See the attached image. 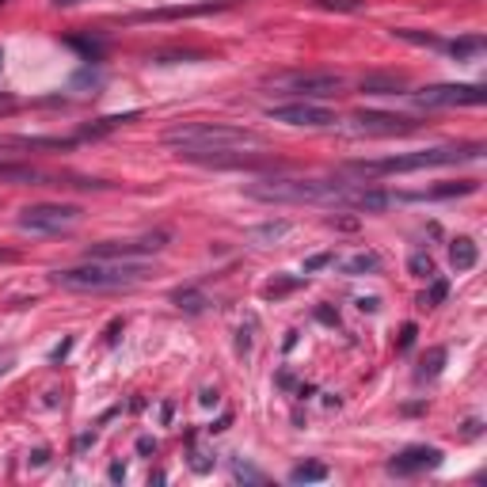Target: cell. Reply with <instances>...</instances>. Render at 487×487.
<instances>
[{
	"instance_id": "cell-1",
	"label": "cell",
	"mask_w": 487,
	"mask_h": 487,
	"mask_svg": "<svg viewBox=\"0 0 487 487\" xmlns=\"http://www.w3.org/2000/svg\"><path fill=\"white\" fill-rule=\"evenodd\" d=\"M244 195L255 202H274V206H339V210H389L396 206V195L366 183H347V179H259L248 183Z\"/></svg>"
},
{
	"instance_id": "cell-2",
	"label": "cell",
	"mask_w": 487,
	"mask_h": 487,
	"mask_svg": "<svg viewBox=\"0 0 487 487\" xmlns=\"http://www.w3.org/2000/svg\"><path fill=\"white\" fill-rule=\"evenodd\" d=\"M164 145H172L179 160L202 168H248V152H259L263 137L228 122H179L164 134Z\"/></svg>"
},
{
	"instance_id": "cell-3",
	"label": "cell",
	"mask_w": 487,
	"mask_h": 487,
	"mask_svg": "<svg viewBox=\"0 0 487 487\" xmlns=\"http://www.w3.org/2000/svg\"><path fill=\"white\" fill-rule=\"evenodd\" d=\"M149 278V263H134V259H88L69 271H58L54 286L69 290V293H111V290H130L141 286Z\"/></svg>"
},
{
	"instance_id": "cell-4",
	"label": "cell",
	"mask_w": 487,
	"mask_h": 487,
	"mask_svg": "<svg viewBox=\"0 0 487 487\" xmlns=\"http://www.w3.org/2000/svg\"><path fill=\"white\" fill-rule=\"evenodd\" d=\"M483 145H445V149H422L404 152V157H384V160H354L351 172L358 175H404V172H427V168H453V164L480 160Z\"/></svg>"
},
{
	"instance_id": "cell-5",
	"label": "cell",
	"mask_w": 487,
	"mask_h": 487,
	"mask_svg": "<svg viewBox=\"0 0 487 487\" xmlns=\"http://www.w3.org/2000/svg\"><path fill=\"white\" fill-rule=\"evenodd\" d=\"M16 225L23 233H38V236H61L73 233L81 225V210L66 206V202H35V206H23Z\"/></svg>"
},
{
	"instance_id": "cell-6",
	"label": "cell",
	"mask_w": 487,
	"mask_h": 487,
	"mask_svg": "<svg viewBox=\"0 0 487 487\" xmlns=\"http://www.w3.org/2000/svg\"><path fill=\"white\" fill-rule=\"evenodd\" d=\"M278 96H293V99H331L343 92V76L336 73H286V76H274L267 81Z\"/></svg>"
},
{
	"instance_id": "cell-7",
	"label": "cell",
	"mask_w": 487,
	"mask_h": 487,
	"mask_svg": "<svg viewBox=\"0 0 487 487\" xmlns=\"http://www.w3.org/2000/svg\"><path fill=\"white\" fill-rule=\"evenodd\" d=\"M487 99L483 84H430L415 92L419 107H480Z\"/></svg>"
},
{
	"instance_id": "cell-8",
	"label": "cell",
	"mask_w": 487,
	"mask_h": 487,
	"mask_svg": "<svg viewBox=\"0 0 487 487\" xmlns=\"http://www.w3.org/2000/svg\"><path fill=\"white\" fill-rule=\"evenodd\" d=\"M267 119L282 126H305V130H328V126H336V114L328 107L309 104V99H293L286 107H267Z\"/></svg>"
},
{
	"instance_id": "cell-9",
	"label": "cell",
	"mask_w": 487,
	"mask_h": 487,
	"mask_svg": "<svg viewBox=\"0 0 487 487\" xmlns=\"http://www.w3.org/2000/svg\"><path fill=\"white\" fill-rule=\"evenodd\" d=\"M351 130L366 137H400V134H415L419 122L404 119V114H389V111H358L351 119Z\"/></svg>"
},
{
	"instance_id": "cell-10",
	"label": "cell",
	"mask_w": 487,
	"mask_h": 487,
	"mask_svg": "<svg viewBox=\"0 0 487 487\" xmlns=\"http://www.w3.org/2000/svg\"><path fill=\"white\" fill-rule=\"evenodd\" d=\"M168 244V233H152V236H137V240H107L88 248V259H134V255H152Z\"/></svg>"
},
{
	"instance_id": "cell-11",
	"label": "cell",
	"mask_w": 487,
	"mask_h": 487,
	"mask_svg": "<svg viewBox=\"0 0 487 487\" xmlns=\"http://www.w3.org/2000/svg\"><path fill=\"white\" fill-rule=\"evenodd\" d=\"M442 465V450L438 445H407L404 453H396L389 460L392 476H419V472H430Z\"/></svg>"
},
{
	"instance_id": "cell-12",
	"label": "cell",
	"mask_w": 487,
	"mask_h": 487,
	"mask_svg": "<svg viewBox=\"0 0 487 487\" xmlns=\"http://www.w3.org/2000/svg\"><path fill=\"white\" fill-rule=\"evenodd\" d=\"M336 267H339V274H347V278L377 274L381 271V255L377 251H354V255H347V259H336Z\"/></svg>"
},
{
	"instance_id": "cell-13",
	"label": "cell",
	"mask_w": 487,
	"mask_h": 487,
	"mask_svg": "<svg viewBox=\"0 0 487 487\" xmlns=\"http://www.w3.org/2000/svg\"><path fill=\"white\" fill-rule=\"evenodd\" d=\"M450 263H453V271H457V274L472 271V267L480 263V248H476V240H472V236H457V240L450 244Z\"/></svg>"
},
{
	"instance_id": "cell-14",
	"label": "cell",
	"mask_w": 487,
	"mask_h": 487,
	"mask_svg": "<svg viewBox=\"0 0 487 487\" xmlns=\"http://www.w3.org/2000/svg\"><path fill=\"white\" fill-rule=\"evenodd\" d=\"M362 92H369V96H404V81H392V76H366Z\"/></svg>"
},
{
	"instance_id": "cell-15",
	"label": "cell",
	"mask_w": 487,
	"mask_h": 487,
	"mask_svg": "<svg viewBox=\"0 0 487 487\" xmlns=\"http://www.w3.org/2000/svg\"><path fill=\"white\" fill-rule=\"evenodd\" d=\"M320 480H328V465H320V460H305V465L290 472V483H320Z\"/></svg>"
},
{
	"instance_id": "cell-16",
	"label": "cell",
	"mask_w": 487,
	"mask_h": 487,
	"mask_svg": "<svg viewBox=\"0 0 487 487\" xmlns=\"http://www.w3.org/2000/svg\"><path fill=\"white\" fill-rule=\"evenodd\" d=\"M290 233V221H267L259 228H251V244H274Z\"/></svg>"
},
{
	"instance_id": "cell-17",
	"label": "cell",
	"mask_w": 487,
	"mask_h": 487,
	"mask_svg": "<svg viewBox=\"0 0 487 487\" xmlns=\"http://www.w3.org/2000/svg\"><path fill=\"white\" fill-rule=\"evenodd\" d=\"M172 301H175L183 313H202V309H206V298H202L198 290H175Z\"/></svg>"
},
{
	"instance_id": "cell-18",
	"label": "cell",
	"mask_w": 487,
	"mask_h": 487,
	"mask_svg": "<svg viewBox=\"0 0 487 487\" xmlns=\"http://www.w3.org/2000/svg\"><path fill=\"white\" fill-rule=\"evenodd\" d=\"M483 50V38L476 35V38H460V43H450V54L457 58V61H468V58H476Z\"/></svg>"
},
{
	"instance_id": "cell-19",
	"label": "cell",
	"mask_w": 487,
	"mask_h": 487,
	"mask_svg": "<svg viewBox=\"0 0 487 487\" xmlns=\"http://www.w3.org/2000/svg\"><path fill=\"white\" fill-rule=\"evenodd\" d=\"M407 271H412L415 278H434V259L427 251H415L412 259H407Z\"/></svg>"
},
{
	"instance_id": "cell-20",
	"label": "cell",
	"mask_w": 487,
	"mask_h": 487,
	"mask_svg": "<svg viewBox=\"0 0 487 487\" xmlns=\"http://www.w3.org/2000/svg\"><path fill=\"white\" fill-rule=\"evenodd\" d=\"M445 293H450V286H445L442 278H434V286H430L427 293H422L419 305H422V309H434V305H442V301H445Z\"/></svg>"
},
{
	"instance_id": "cell-21",
	"label": "cell",
	"mask_w": 487,
	"mask_h": 487,
	"mask_svg": "<svg viewBox=\"0 0 487 487\" xmlns=\"http://www.w3.org/2000/svg\"><path fill=\"white\" fill-rule=\"evenodd\" d=\"M442 362H445V351H442V347H434V351L427 354V362H422L419 377H438V374H442Z\"/></svg>"
},
{
	"instance_id": "cell-22",
	"label": "cell",
	"mask_w": 487,
	"mask_h": 487,
	"mask_svg": "<svg viewBox=\"0 0 487 487\" xmlns=\"http://www.w3.org/2000/svg\"><path fill=\"white\" fill-rule=\"evenodd\" d=\"M293 286H301V278H274L263 286V298H282V293H290Z\"/></svg>"
},
{
	"instance_id": "cell-23",
	"label": "cell",
	"mask_w": 487,
	"mask_h": 487,
	"mask_svg": "<svg viewBox=\"0 0 487 487\" xmlns=\"http://www.w3.org/2000/svg\"><path fill=\"white\" fill-rule=\"evenodd\" d=\"M69 46H76L88 61H99V54H104V46L99 43H88V38H69Z\"/></svg>"
},
{
	"instance_id": "cell-24",
	"label": "cell",
	"mask_w": 487,
	"mask_h": 487,
	"mask_svg": "<svg viewBox=\"0 0 487 487\" xmlns=\"http://www.w3.org/2000/svg\"><path fill=\"white\" fill-rule=\"evenodd\" d=\"M233 476H236V480H248V483H263V480H267L259 468H251V465H240V460L233 465Z\"/></svg>"
},
{
	"instance_id": "cell-25",
	"label": "cell",
	"mask_w": 487,
	"mask_h": 487,
	"mask_svg": "<svg viewBox=\"0 0 487 487\" xmlns=\"http://www.w3.org/2000/svg\"><path fill=\"white\" fill-rule=\"evenodd\" d=\"M328 263H336V255H331V251H320V255H309V259H305L301 271L313 274V271H320V267H328Z\"/></svg>"
},
{
	"instance_id": "cell-26",
	"label": "cell",
	"mask_w": 487,
	"mask_h": 487,
	"mask_svg": "<svg viewBox=\"0 0 487 487\" xmlns=\"http://www.w3.org/2000/svg\"><path fill=\"white\" fill-rule=\"evenodd\" d=\"M320 8H331V12H358L362 0H320Z\"/></svg>"
},
{
	"instance_id": "cell-27",
	"label": "cell",
	"mask_w": 487,
	"mask_h": 487,
	"mask_svg": "<svg viewBox=\"0 0 487 487\" xmlns=\"http://www.w3.org/2000/svg\"><path fill=\"white\" fill-rule=\"evenodd\" d=\"M415 336H419V328H415V324H404V331H400V351H412Z\"/></svg>"
},
{
	"instance_id": "cell-28",
	"label": "cell",
	"mask_w": 487,
	"mask_h": 487,
	"mask_svg": "<svg viewBox=\"0 0 487 487\" xmlns=\"http://www.w3.org/2000/svg\"><path fill=\"white\" fill-rule=\"evenodd\" d=\"M396 35H400V38H412V43H427V46H442V43H438V38H434V35H415V31H396Z\"/></svg>"
},
{
	"instance_id": "cell-29",
	"label": "cell",
	"mask_w": 487,
	"mask_h": 487,
	"mask_svg": "<svg viewBox=\"0 0 487 487\" xmlns=\"http://www.w3.org/2000/svg\"><path fill=\"white\" fill-rule=\"evenodd\" d=\"M190 468H195V472H210L213 460H206V453H190Z\"/></svg>"
},
{
	"instance_id": "cell-30",
	"label": "cell",
	"mask_w": 487,
	"mask_h": 487,
	"mask_svg": "<svg viewBox=\"0 0 487 487\" xmlns=\"http://www.w3.org/2000/svg\"><path fill=\"white\" fill-rule=\"evenodd\" d=\"M358 309H362V313H377L381 301H377V298H358Z\"/></svg>"
},
{
	"instance_id": "cell-31",
	"label": "cell",
	"mask_w": 487,
	"mask_h": 487,
	"mask_svg": "<svg viewBox=\"0 0 487 487\" xmlns=\"http://www.w3.org/2000/svg\"><path fill=\"white\" fill-rule=\"evenodd\" d=\"M73 351V339H66V343H61V347H54V354H50V358H54V362H66V354Z\"/></svg>"
},
{
	"instance_id": "cell-32",
	"label": "cell",
	"mask_w": 487,
	"mask_h": 487,
	"mask_svg": "<svg viewBox=\"0 0 487 487\" xmlns=\"http://www.w3.org/2000/svg\"><path fill=\"white\" fill-rule=\"evenodd\" d=\"M107 476H111L114 483H122V480H126V465H119V460H114V465L107 468Z\"/></svg>"
},
{
	"instance_id": "cell-33",
	"label": "cell",
	"mask_w": 487,
	"mask_h": 487,
	"mask_svg": "<svg viewBox=\"0 0 487 487\" xmlns=\"http://www.w3.org/2000/svg\"><path fill=\"white\" fill-rule=\"evenodd\" d=\"M12 362H16V351H4V354H0V374H8Z\"/></svg>"
},
{
	"instance_id": "cell-34",
	"label": "cell",
	"mask_w": 487,
	"mask_h": 487,
	"mask_svg": "<svg viewBox=\"0 0 487 487\" xmlns=\"http://www.w3.org/2000/svg\"><path fill=\"white\" fill-rule=\"evenodd\" d=\"M46 460H50V450H35V453H31V465H35V468H43Z\"/></svg>"
},
{
	"instance_id": "cell-35",
	"label": "cell",
	"mask_w": 487,
	"mask_h": 487,
	"mask_svg": "<svg viewBox=\"0 0 487 487\" xmlns=\"http://www.w3.org/2000/svg\"><path fill=\"white\" fill-rule=\"evenodd\" d=\"M198 400L206 404V407H213V404H217V389H202V396H198Z\"/></svg>"
},
{
	"instance_id": "cell-36",
	"label": "cell",
	"mask_w": 487,
	"mask_h": 487,
	"mask_svg": "<svg viewBox=\"0 0 487 487\" xmlns=\"http://www.w3.org/2000/svg\"><path fill=\"white\" fill-rule=\"evenodd\" d=\"M137 450H141V453H157V442H152V438H141Z\"/></svg>"
},
{
	"instance_id": "cell-37",
	"label": "cell",
	"mask_w": 487,
	"mask_h": 487,
	"mask_svg": "<svg viewBox=\"0 0 487 487\" xmlns=\"http://www.w3.org/2000/svg\"><path fill=\"white\" fill-rule=\"evenodd\" d=\"M58 4H76V0H58Z\"/></svg>"
},
{
	"instance_id": "cell-38",
	"label": "cell",
	"mask_w": 487,
	"mask_h": 487,
	"mask_svg": "<svg viewBox=\"0 0 487 487\" xmlns=\"http://www.w3.org/2000/svg\"><path fill=\"white\" fill-rule=\"evenodd\" d=\"M0 66H4V50H0Z\"/></svg>"
},
{
	"instance_id": "cell-39",
	"label": "cell",
	"mask_w": 487,
	"mask_h": 487,
	"mask_svg": "<svg viewBox=\"0 0 487 487\" xmlns=\"http://www.w3.org/2000/svg\"><path fill=\"white\" fill-rule=\"evenodd\" d=\"M0 4H8V0H0Z\"/></svg>"
}]
</instances>
